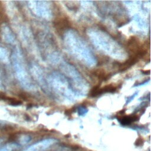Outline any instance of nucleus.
Here are the masks:
<instances>
[{"label": "nucleus", "instance_id": "4", "mask_svg": "<svg viewBox=\"0 0 151 151\" xmlns=\"http://www.w3.org/2000/svg\"><path fill=\"white\" fill-rule=\"evenodd\" d=\"M95 76L97 77L101 80H106L109 78V75L103 69H98L94 71Z\"/></svg>", "mask_w": 151, "mask_h": 151}, {"label": "nucleus", "instance_id": "5", "mask_svg": "<svg viewBox=\"0 0 151 151\" xmlns=\"http://www.w3.org/2000/svg\"><path fill=\"white\" fill-rule=\"evenodd\" d=\"M2 34L4 37L3 38L6 41L11 42L12 41V37L8 27H5L4 26L3 27V28H2Z\"/></svg>", "mask_w": 151, "mask_h": 151}, {"label": "nucleus", "instance_id": "10", "mask_svg": "<svg viewBox=\"0 0 151 151\" xmlns=\"http://www.w3.org/2000/svg\"><path fill=\"white\" fill-rule=\"evenodd\" d=\"M3 140V139H1V138H0V143L2 142V141Z\"/></svg>", "mask_w": 151, "mask_h": 151}, {"label": "nucleus", "instance_id": "3", "mask_svg": "<svg viewBox=\"0 0 151 151\" xmlns=\"http://www.w3.org/2000/svg\"><path fill=\"white\" fill-rule=\"evenodd\" d=\"M18 144L15 143H9L0 147V151H15L18 148Z\"/></svg>", "mask_w": 151, "mask_h": 151}, {"label": "nucleus", "instance_id": "8", "mask_svg": "<svg viewBox=\"0 0 151 151\" xmlns=\"http://www.w3.org/2000/svg\"><path fill=\"white\" fill-rule=\"evenodd\" d=\"M101 94V92H100V85L97 84L96 86H95L90 91V96L91 97H96L98 95Z\"/></svg>", "mask_w": 151, "mask_h": 151}, {"label": "nucleus", "instance_id": "9", "mask_svg": "<svg viewBox=\"0 0 151 151\" xmlns=\"http://www.w3.org/2000/svg\"><path fill=\"white\" fill-rule=\"evenodd\" d=\"M31 140V138L29 136H24L22 137H21L19 141H20V143L22 144V145H25L27 143H28Z\"/></svg>", "mask_w": 151, "mask_h": 151}, {"label": "nucleus", "instance_id": "6", "mask_svg": "<svg viewBox=\"0 0 151 151\" xmlns=\"http://www.w3.org/2000/svg\"><path fill=\"white\" fill-rule=\"evenodd\" d=\"M116 89H117V87L114 85L107 84L104 86L103 87L100 88V92H101V94L103 93H107V92L113 93V92H114L116 90Z\"/></svg>", "mask_w": 151, "mask_h": 151}, {"label": "nucleus", "instance_id": "7", "mask_svg": "<svg viewBox=\"0 0 151 151\" xmlns=\"http://www.w3.org/2000/svg\"><path fill=\"white\" fill-rule=\"evenodd\" d=\"M0 61L2 62H6L8 61V54L6 51L1 47H0Z\"/></svg>", "mask_w": 151, "mask_h": 151}, {"label": "nucleus", "instance_id": "1", "mask_svg": "<svg viewBox=\"0 0 151 151\" xmlns=\"http://www.w3.org/2000/svg\"><path fill=\"white\" fill-rule=\"evenodd\" d=\"M55 142L56 140L54 139H46L32 145L24 151H45L52 146Z\"/></svg>", "mask_w": 151, "mask_h": 151}, {"label": "nucleus", "instance_id": "2", "mask_svg": "<svg viewBox=\"0 0 151 151\" xmlns=\"http://www.w3.org/2000/svg\"><path fill=\"white\" fill-rule=\"evenodd\" d=\"M54 26L59 33H62L70 27V22L65 17H58L54 21Z\"/></svg>", "mask_w": 151, "mask_h": 151}]
</instances>
